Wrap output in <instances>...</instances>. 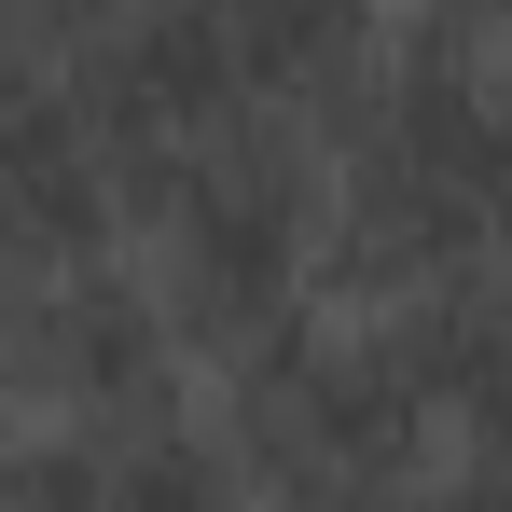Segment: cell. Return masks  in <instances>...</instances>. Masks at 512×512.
I'll return each instance as SVG.
<instances>
[{"label":"cell","mask_w":512,"mask_h":512,"mask_svg":"<svg viewBox=\"0 0 512 512\" xmlns=\"http://www.w3.org/2000/svg\"><path fill=\"white\" fill-rule=\"evenodd\" d=\"M402 14H429V28H457V42H512V0H402Z\"/></svg>","instance_id":"8992f818"},{"label":"cell","mask_w":512,"mask_h":512,"mask_svg":"<svg viewBox=\"0 0 512 512\" xmlns=\"http://www.w3.org/2000/svg\"><path fill=\"white\" fill-rule=\"evenodd\" d=\"M139 0H14V56H84L97 28H125Z\"/></svg>","instance_id":"5b68a950"},{"label":"cell","mask_w":512,"mask_h":512,"mask_svg":"<svg viewBox=\"0 0 512 512\" xmlns=\"http://www.w3.org/2000/svg\"><path fill=\"white\" fill-rule=\"evenodd\" d=\"M0 402L56 429H167L208 402V360L139 277V250H84L0 277Z\"/></svg>","instance_id":"3957f363"},{"label":"cell","mask_w":512,"mask_h":512,"mask_svg":"<svg viewBox=\"0 0 512 512\" xmlns=\"http://www.w3.org/2000/svg\"><path fill=\"white\" fill-rule=\"evenodd\" d=\"M125 250V153L97 125L70 70H28L14 56V139H0V277L28 263H84Z\"/></svg>","instance_id":"277c9868"},{"label":"cell","mask_w":512,"mask_h":512,"mask_svg":"<svg viewBox=\"0 0 512 512\" xmlns=\"http://www.w3.org/2000/svg\"><path fill=\"white\" fill-rule=\"evenodd\" d=\"M208 416L236 443V485L250 499H402V485H443L429 402L374 360V333L346 305L291 319L250 360H222L208 374Z\"/></svg>","instance_id":"7a4b0ae2"},{"label":"cell","mask_w":512,"mask_h":512,"mask_svg":"<svg viewBox=\"0 0 512 512\" xmlns=\"http://www.w3.org/2000/svg\"><path fill=\"white\" fill-rule=\"evenodd\" d=\"M319 222H333V153L305 97H250L125 167V250L208 374L319 319Z\"/></svg>","instance_id":"6da1fadb"}]
</instances>
